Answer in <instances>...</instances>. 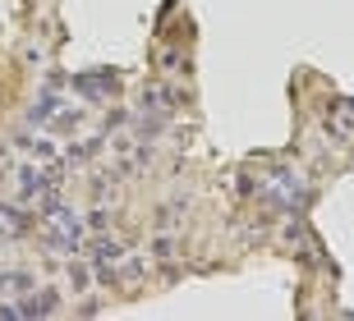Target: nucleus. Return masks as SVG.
I'll use <instances>...</instances> for the list:
<instances>
[{
    "label": "nucleus",
    "instance_id": "4",
    "mask_svg": "<svg viewBox=\"0 0 354 321\" xmlns=\"http://www.w3.org/2000/svg\"><path fill=\"white\" fill-rule=\"evenodd\" d=\"M327 124H331V133H341V138H345V133H354V101H341L336 110H331Z\"/></svg>",
    "mask_w": 354,
    "mask_h": 321
},
{
    "label": "nucleus",
    "instance_id": "5",
    "mask_svg": "<svg viewBox=\"0 0 354 321\" xmlns=\"http://www.w3.org/2000/svg\"><path fill=\"white\" fill-rule=\"evenodd\" d=\"M28 289H32V280L19 275V271H5L0 275V294H28Z\"/></svg>",
    "mask_w": 354,
    "mask_h": 321
},
{
    "label": "nucleus",
    "instance_id": "1",
    "mask_svg": "<svg viewBox=\"0 0 354 321\" xmlns=\"http://www.w3.org/2000/svg\"><path fill=\"white\" fill-rule=\"evenodd\" d=\"M263 197L276 206H286V211H295V206L308 202V184L299 179V175H290V170H276L272 179L263 184Z\"/></svg>",
    "mask_w": 354,
    "mask_h": 321
},
{
    "label": "nucleus",
    "instance_id": "2",
    "mask_svg": "<svg viewBox=\"0 0 354 321\" xmlns=\"http://www.w3.org/2000/svg\"><path fill=\"white\" fill-rule=\"evenodd\" d=\"M92 266H97V275H102V280H111L120 266L133 275V271H138V262H129V257H124V248H120L115 239H102V244L92 248Z\"/></svg>",
    "mask_w": 354,
    "mask_h": 321
},
{
    "label": "nucleus",
    "instance_id": "3",
    "mask_svg": "<svg viewBox=\"0 0 354 321\" xmlns=\"http://www.w3.org/2000/svg\"><path fill=\"white\" fill-rule=\"evenodd\" d=\"M74 92H79V97H88V101H102V97H111V92H115V78H111V74L74 78Z\"/></svg>",
    "mask_w": 354,
    "mask_h": 321
}]
</instances>
